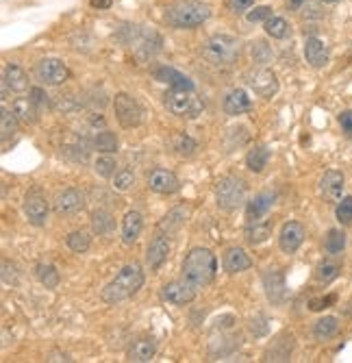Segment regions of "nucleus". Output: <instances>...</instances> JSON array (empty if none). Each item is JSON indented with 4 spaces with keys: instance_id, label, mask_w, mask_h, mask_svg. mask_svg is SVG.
Instances as JSON below:
<instances>
[{
    "instance_id": "12",
    "label": "nucleus",
    "mask_w": 352,
    "mask_h": 363,
    "mask_svg": "<svg viewBox=\"0 0 352 363\" xmlns=\"http://www.w3.org/2000/svg\"><path fill=\"white\" fill-rule=\"evenodd\" d=\"M24 214L33 226H44L48 220V202L40 192H31L24 198Z\"/></svg>"
},
{
    "instance_id": "16",
    "label": "nucleus",
    "mask_w": 352,
    "mask_h": 363,
    "mask_svg": "<svg viewBox=\"0 0 352 363\" xmlns=\"http://www.w3.org/2000/svg\"><path fill=\"white\" fill-rule=\"evenodd\" d=\"M274 200H276V194H272V192H261V194H257L252 200L246 202V220L248 222H259L272 209Z\"/></svg>"
},
{
    "instance_id": "6",
    "label": "nucleus",
    "mask_w": 352,
    "mask_h": 363,
    "mask_svg": "<svg viewBox=\"0 0 352 363\" xmlns=\"http://www.w3.org/2000/svg\"><path fill=\"white\" fill-rule=\"evenodd\" d=\"M163 103L172 115H179V117H198L204 109L202 100L196 98L194 92H187V89H174V87H170L165 92Z\"/></svg>"
},
{
    "instance_id": "8",
    "label": "nucleus",
    "mask_w": 352,
    "mask_h": 363,
    "mask_svg": "<svg viewBox=\"0 0 352 363\" xmlns=\"http://www.w3.org/2000/svg\"><path fill=\"white\" fill-rule=\"evenodd\" d=\"M246 83L259 98H272L278 92V79L268 68H254L246 74Z\"/></svg>"
},
{
    "instance_id": "50",
    "label": "nucleus",
    "mask_w": 352,
    "mask_h": 363,
    "mask_svg": "<svg viewBox=\"0 0 352 363\" xmlns=\"http://www.w3.org/2000/svg\"><path fill=\"white\" fill-rule=\"evenodd\" d=\"M303 3H307V0H289V5H291L293 9H300V7H303Z\"/></svg>"
},
{
    "instance_id": "41",
    "label": "nucleus",
    "mask_w": 352,
    "mask_h": 363,
    "mask_svg": "<svg viewBox=\"0 0 352 363\" xmlns=\"http://www.w3.org/2000/svg\"><path fill=\"white\" fill-rule=\"evenodd\" d=\"M115 159L111 157V155H105V157H98L96 159V163H94V170L100 174V176H105V178H109L113 172H115Z\"/></svg>"
},
{
    "instance_id": "9",
    "label": "nucleus",
    "mask_w": 352,
    "mask_h": 363,
    "mask_svg": "<svg viewBox=\"0 0 352 363\" xmlns=\"http://www.w3.org/2000/svg\"><path fill=\"white\" fill-rule=\"evenodd\" d=\"M35 76L42 85H50V87H57L68 81L70 76V70L68 66L61 62V59H42V62L35 66Z\"/></svg>"
},
{
    "instance_id": "33",
    "label": "nucleus",
    "mask_w": 352,
    "mask_h": 363,
    "mask_svg": "<svg viewBox=\"0 0 352 363\" xmlns=\"http://www.w3.org/2000/svg\"><path fill=\"white\" fill-rule=\"evenodd\" d=\"M324 248H327L329 255L344 253V248H346V233L339 231V229H331L327 233V239H324Z\"/></svg>"
},
{
    "instance_id": "37",
    "label": "nucleus",
    "mask_w": 352,
    "mask_h": 363,
    "mask_svg": "<svg viewBox=\"0 0 352 363\" xmlns=\"http://www.w3.org/2000/svg\"><path fill=\"white\" fill-rule=\"evenodd\" d=\"M339 277V263L335 261H322L317 267H315V279L322 281V283H331Z\"/></svg>"
},
{
    "instance_id": "44",
    "label": "nucleus",
    "mask_w": 352,
    "mask_h": 363,
    "mask_svg": "<svg viewBox=\"0 0 352 363\" xmlns=\"http://www.w3.org/2000/svg\"><path fill=\"white\" fill-rule=\"evenodd\" d=\"M254 5V0H228V9L233 13H244Z\"/></svg>"
},
{
    "instance_id": "14",
    "label": "nucleus",
    "mask_w": 352,
    "mask_h": 363,
    "mask_svg": "<svg viewBox=\"0 0 352 363\" xmlns=\"http://www.w3.org/2000/svg\"><path fill=\"white\" fill-rule=\"evenodd\" d=\"M222 265L228 275H240V272H246L252 267V259L250 255L240 248V246H230L224 250V257H222Z\"/></svg>"
},
{
    "instance_id": "7",
    "label": "nucleus",
    "mask_w": 352,
    "mask_h": 363,
    "mask_svg": "<svg viewBox=\"0 0 352 363\" xmlns=\"http://www.w3.org/2000/svg\"><path fill=\"white\" fill-rule=\"evenodd\" d=\"M113 111H115L117 122H120L124 129H133V127L141 125L143 111H141L139 103L129 94H117L113 98Z\"/></svg>"
},
{
    "instance_id": "19",
    "label": "nucleus",
    "mask_w": 352,
    "mask_h": 363,
    "mask_svg": "<svg viewBox=\"0 0 352 363\" xmlns=\"http://www.w3.org/2000/svg\"><path fill=\"white\" fill-rule=\"evenodd\" d=\"M83 204H85L83 194L78 190L70 188V190H66V192H61V194L57 196L54 211H57L59 216H72V214H76V211L83 209Z\"/></svg>"
},
{
    "instance_id": "45",
    "label": "nucleus",
    "mask_w": 352,
    "mask_h": 363,
    "mask_svg": "<svg viewBox=\"0 0 352 363\" xmlns=\"http://www.w3.org/2000/svg\"><path fill=\"white\" fill-rule=\"evenodd\" d=\"M3 281L9 285H16L18 283V275H16V265H11L9 261H3Z\"/></svg>"
},
{
    "instance_id": "10",
    "label": "nucleus",
    "mask_w": 352,
    "mask_h": 363,
    "mask_svg": "<svg viewBox=\"0 0 352 363\" xmlns=\"http://www.w3.org/2000/svg\"><path fill=\"white\" fill-rule=\"evenodd\" d=\"M196 289L189 281L181 279V281H172L168 285H163L161 289V298L165 302H170V305H176V307H185L189 305V302L196 298Z\"/></svg>"
},
{
    "instance_id": "43",
    "label": "nucleus",
    "mask_w": 352,
    "mask_h": 363,
    "mask_svg": "<svg viewBox=\"0 0 352 363\" xmlns=\"http://www.w3.org/2000/svg\"><path fill=\"white\" fill-rule=\"evenodd\" d=\"M272 18V7L268 5H261V7H254V11L248 13V22L257 24V22H268Z\"/></svg>"
},
{
    "instance_id": "32",
    "label": "nucleus",
    "mask_w": 352,
    "mask_h": 363,
    "mask_svg": "<svg viewBox=\"0 0 352 363\" xmlns=\"http://www.w3.org/2000/svg\"><path fill=\"white\" fill-rule=\"evenodd\" d=\"M66 244H68V248H70L72 253L83 255V253L90 250L92 237H90V233H85V231H74V233H70V235L66 237Z\"/></svg>"
},
{
    "instance_id": "25",
    "label": "nucleus",
    "mask_w": 352,
    "mask_h": 363,
    "mask_svg": "<svg viewBox=\"0 0 352 363\" xmlns=\"http://www.w3.org/2000/svg\"><path fill=\"white\" fill-rule=\"evenodd\" d=\"M189 214H192V207H185V204H183V207H176V209H172L170 214L163 218V222L159 224V229L165 231L168 235L174 233V231H179V229L187 222Z\"/></svg>"
},
{
    "instance_id": "11",
    "label": "nucleus",
    "mask_w": 352,
    "mask_h": 363,
    "mask_svg": "<svg viewBox=\"0 0 352 363\" xmlns=\"http://www.w3.org/2000/svg\"><path fill=\"white\" fill-rule=\"evenodd\" d=\"M307 237V231L300 222H285L278 233V246L285 255H293Z\"/></svg>"
},
{
    "instance_id": "46",
    "label": "nucleus",
    "mask_w": 352,
    "mask_h": 363,
    "mask_svg": "<svg viewBox=\"0 0 352 363\" xmlns=\"http://www.w3.org/2000/svg\"><path fill=\"white\" fill-rule=\"evenodd\" d=\"M31 100L35 103V107L37 109H44L46 105H48V96L44 94V89H31Z\"/></svg>"
},
{
    "instance_id": "23",
    "label": "nucleus",
    "mask_w": 352,
    "mask_h": 363,
    "mask_svg": "<svg viewBox=\"0 0 352 363\" xmlns=\"http://www.w3.org/2000/svg\"><path fill=\"white\" fill-rule=\"evenodd\" d=\"M143 231V218L139 211H129V214L124 216L122 220V241L127 246H133L135 241L139 239Z\"/></svg>"
},
{
    "instance_id": "34",
    "label": "nucleus",
    "mask_w": 352,
    "mask_h": 363,
    "mask_svg": "<svg viewBox=\"0 0 352 363\" xmlns=\"http://www.w3.org/2000/svg\"><path fill=\"white\" fill-rule=\"evenodd\" d=\"M266 33L272 38V40H285L289 35V24L285 18L281 16H272L268 22H266Z\"/></svg>"
},
{
    "instance_id": "29",
    "label": "nucleus",
    "mask_w": 352,
    "mask_h": 363,
    "mask_svg": "<svg viewBox=\"0 0 352 363\" xmlns=\"http://www.w3.org/2000/svg\"><path fill=\"white\" fill-rule=\"evenodd\" d=\"M272 235V229L268 222H248L246 226V241L252 246L257 244H263V241H268V237Z\"/></svg>"
},
{
    "instance_id": "22",
    "label": "nucleus",
    "mask_w": 352,
    "mask_h": 363,
    "mask_svg": "<svg viewBox=\"0 0 352 363\" xmlns=\"http://www.w3.org/2000/svg\"><path fill=\"white\" fill-rule=\"evenodd\" d=\"M305 59L307 64L313 68H324L329 64V48L327 44L317 40V38H309L305 42Z\"/></svg>"
},
{
    "instance_id": "2",
    "label": "nucleus",
    "mask_w": 352,
    "mask_h": 363,
    "mask_svg": "<svg viewBox=\"0 0 352 363\" xmlns=\"http://www.w3.org/2000/svg\"><path fill=\"white\" fill-rule=\"evenodd\" d=\"M143 285V272L139 265H124L120 272L115 275V279L102 289V300L109 305H117V302H124L133 298Z\"/></svg>"
},
{
    "instance_id": "21",
    "label": "nucleus",
    "mask_w": 352,
    "mask_h": 363,
    "mask_svg": "<svg viewBox=\"0 0 352 363\" xmlns=\"http://www.w3.org/2000/svg\"><path fill=\"white\" fill-rule=\"evenodd\" d=\"M155 79L161 81V83H168L174 89H187V92H194V89H196V85H194V81L189 76H185L183 72L174 70V68H168V66L157 68L155 70Z\"/></svg>"
},
{
    "instance_id": "49",
    "label": "nucleus",
    "mask_w": 352,
    "mask_h": 363,
    "mask_svg": "<svg viewBox=\"0 0 352 363\" xmlns=\"http://www.w3.org/2000/svg\"><path fill=\"white\" fill-rule=\"evenodd\" d=\"M92 7H96V9H109L111 7V0H92Z\"/></svg>"
},
{
    "instance_id": "51",
    "label": "nucleus",
    "mask_w": 352,
    "mask_h": 363,
    "mask_svg": "<svg viewBox=\"0 0 352 363\" xmlns=\"http://www.w3.org/2000/svg\"><path fill=\"white\" fill-rule=\"evenodd\" d=\"M322 3H327V5H337V3H341V0H322Z\"/></svg>"
},
{
    "instance_id": "3",
    "label": "nucleus",
    "mask_w": 352,
    "mask_h": 363,
    "mask_svg": "<svg viewBox=\"0 0 352 363\" xmlns=\"http://www.w3.org/2000/svg\"><path fill=\"white\" fill-rule=\"evenodd\" d=\"M211 18V7L202 0H179L165 9V22L172 28H196Z\"/></svg>"
},
{
    "instance_id": "1",
    "label": "nucleus",
    "mask_w": 352,
    "mask_h": 363,
    "mask_svg": "<svg viewBox=\"0 0 352 363\" xmlns=\"http://www.w3.org/2000/svg\"><path fill=\"white\" fill-rule=\"evenodd\" d=\"M216 272H218V259L209 248H192L185 255L183 261V279L189 281L194 287H207L213 283L216 279Z\"/></svg>"
},
{
    "instance_id": "5",
    "label": "nucleus",
    "mask_w": 352,
    "mask_h": 363,
    "mask_svg": "<svg viewBox=\"0 0 352 363\" xmlns=\"http://www.w3.org/2000/svg\"><path fill=\"white\" fill-rule=\"evenodd\" d=\"M246 183L237 176H224L218 180L216 188V202L222 211H235L246 202Z\"/></svg>"
},
{
    "instance_id": "26",
    "label": "nucleus",
    "mask_w": 352,
    "mask_h": 363,
    "mask_svg": "<svg viewBox=\"0 0 352 363\" xmlns=\"http://www.w3.org/2000/svg\"><path fill=\"white\" fill-rule=\"evenodd\" d=\"M157 352V342L155 340H137L131 348H129V359L135 363H148Z\"/></svg>"
},
{
    "instance_id": "24",
    "label": "nucleus",
    "mask_w": 352,
    "mask_h": 363,
    "mask_svg": "<svg viewBox=\"0 0 352 363\" xmlns=\"http://www.w3.org/2000/svg\"><path fill=\"white\" fill-rule=\"evenodd\" d=\"M3 81H5V87H9L11 92L22 94V92H26V89H28V76H26V72H24L20 66H16V64H7V66H5Z\"/></svg>"
},
{
    "instance_id": "27",
    "label": "nucleus",
    "mask_w": 352,
    "mask_h": 363,
    "mask_svg": "<svg viewBox=\"0 0 352 363\" xmlns=\"http://www.w3.org/2000/svg\"><path fill=\"white\" fill-rule=\"evenodd\" d=\"M337 330H339V320L333 318V316H324V318H319L313 326V338L319 340V342H327L331 338L337 335Z\"/></svg>"
},
{
    "instance_id": "42",
    "label": "nucleus",
    "mask_w": 352,
    "mask_h": 363,
    "mask_svg": "<svg viewBox=\"0 0 352 363\" xmlns=\"http://www.w3.org/2000/svg\"><path fill=\"white\" fill-rule=\"evenodd\" d=\"M174 150L183 157H189V155H194V150H196V142L192 137H187V135H181L174 144Z\"/></svg>"
},
{
    "instance_id": "13",
    "label": "nucleus",
    "mask_w": 352,
    "mask_h": 363,
    "mask_svg": "<svg viewBox=\"0 0 352 363\" xmlns=\"http://www.w3.org/2000/svg\"><path fill=\"white\" fill-rule=\"evenodd\" d=\"M148 188L157 194H176L181 190V183L174 172L157 168L148 174Z\"/></svg>"
},
{
    "instance_id": "15",
    "label": "nucleus",
    "mask_w": 352,
    "mask_h": 363,
    "mask_svg": "<svg viewBox=\"0 0 352 363\" xmlns=\"http://www.w3.org/2000/svg\"><path fill=\"white\" fill-rule=\"evenodd\" d=\"M263 287H266V296L272 305H281L285 300V277L281 270H268L266 275H263Z\"/></svg>"
},
{
    "instance_id": "31",
    "label": "nucleus",
    "mask_w": 352,
    "mask_h": 363,
    "mask_svg": "<svg viewBox=\"0 0 352 363\" xmlns=\"http://www.w3.org/2000/svg\"><path fill=\"white\" fill-rule=\"evenodd\" d=\"M35 275H37L40 283H42L46 289H54V287L59 285V281H61V277H59L57 267L50 265V263H40V265L35 267Z\"/></svg>"
},
{
    "instance_id": "36",
    "label": "nucleus",
    "mask_w": 352,
    "mask_h": 363,
    "mask_svg": "<svg viewBox=\"0 0 352 363\" xmlns=\"http://www.w3.org/2000/svg\"><path fill=\"white\" fill-rule=\"evenodd\" d=\"M13 111L20 120H24V122H35V115H37V107L31 98H18L16 105H13Z\"/></svg>"
},
{
    "instance_id": "20",
    "label": "nucleus",
    "mask_w": 352,
    "mask_h": 363,
    "mask_svg": "<svg viewBox=\"0 0 352 363\" xmlns=\"http://www.w3.org/2000/svg\"><path fill=\"white\" fill-rule=\"evenodd\" d=\"M222 109L226 115H242L252 109V98L248 96L246 89H233V92L226 94Z\"/></svg>"
},
{
    "instance_id": "40",
    "label": "nucleus",
    "mask_w": 352,
    "mask_h": 363,
    "mask_svg": "<svg viewBox=\"0 0 352 363\" xmlns=\"http://www.w3.org/2000/svg\"><path fill=\"white\" fill-rule=\"evenodd\" d=\"M335 218L341 224H352V196H346L339 200V204L335 209Z\"/></svg>"
},
{
    "instance_id": "18",
    "label": "nucleus",
    "mask_w": 352,
    "mask_h": 363,
    "mask_svg": "<svg viewBox=\"0 0 352 363\" xmlns=\"http://www.w3.org/2000/svg\"><path fill=\"white\" fill-rule=\"evenodd\" d=\"M319 192L324 196L329 202H337L341 200V194H344V174L337 172V170H329L324 172L319 180Z\"/></svg>"
},
{
    "instance_id": "17",
    "label": "nucleus",
    "mask_w": 352,
    "mask_h": 363,
    "mask_svg": "<svg viewBox=\"0 0 352 363\" xmlns=\"http://www.w3.org/2000/svg\"><path fill=\"white\" fill-rule=\"evenodd\" d=\"M168 253H170V241H168V235L163 233H157L151 244H148V250H146V263L151 265V270H159L161 263L168 259Z\"/></svg>"
},
{
    "instance_id": "35",
    "label": "nucleus",
    "mask_w": 352,
    "mask_h": 363,
    "mask_svg": "<svg viewBox=\"0 0 352 363\" xmlns=\"http://www.w3.org/2000/svg\"><path fill=\"white\" fill-rule=\"evenodd\" d=\"M94 148L102 155H113L117 150V137L111 131H100L94 139Z\"/></svg>"
},
{
    "instance_id": "39",
    "label": "nucleus",
    "mask_w": 352,
    "mask_h": 363,
    "mask_svg": "<svg viewBox=\"0 0 352 363\" xmlns=\"http://www.w3.org/2000/svg\"><path fill=\"white\" fill-rule=\"evenodd\" d=\"M133 183H135V174H133V170L124 168V170H120V172H115L113 188H115L117 192H127V190H131Z\"/></svg>"
},
{
    "instance_id": "38",
    "label": "nucleus",
    "mask_w": 352,
    "mask_h": 363,
    "mask_svg": "<svg viewBox=\"0 0 352 363\" xmlns=\"http://www.w3.org/2000/svg\"><path fill=\"white\" fill-rule=\"evenodd\" d=\"M0 131H3V139L11 137L18 131V115L13 109L9 111L3 107V115H0Z\"/></svg>"
},
{
    "instance_id": "48",
    "label": "nucleus",
    "mask_w": 352,
    "mask_h": 363,
    "mask_svg": "<svg viewBox=\"0 0 352 363\" xmlns=\"http://www.w3.org/2000/svg\"><path fill=\"white\" fill-rule=\"evenodd\" d=\"M335 300V296H327V298H317V300H311L309 309L311 311H319V309H327V305H331V302Z\"/></svg>"
},
{
    "instance_id": "4",
    "label": "nucleus",
    "mask_w": 352,
    "mask_h": 363,
    "mask_svg": "<svg viewBox=\"0 0 352 363\" xmlns=\"http://www.w3.org/2000/svg\"><path fill=\"white\" fill-rule=\"evenodd\" d=\"M202 57L216 66H228L240 57V42L226 33L213 35L202 44Z\"/></svg>"
},
{
    "instance_id": "28",
    "label": "nucleus",
    "mask_w": 352,
    "mask_h": 363,
    "mask_svg": "<svg viewBox=\"0 0 352 363\" xmlns=\"http://www.w3.org/2000/svg\"><path fill=\"white\" fill-rule=\"evenodd\" d=\"M268 161H270V150H268L266 146H254V148L250 150V153H248V157H246V166H248V170L254 172V174H259V172L266 170Z\"/></svg>"
},
{
    "instance_id": "30",
    "label": "nucleus",
    "mask_w": 352,
    "mask_h": 363,
    "mask_svg": "<svg viewBox=\"0 0 352 363\" xmlns=\"http://www.w3.org/2000/svg\"><path fill=\"white\" fill-rule=\"evenodd\" d=\"M113 229H115V220H113V216L109 214V211H105V209L94 211V214H92V231L96 235H111Z\"/></svg>"
},
{
    "instance_id": "47",
    "label": "nucleus",
    "mask_w": 352,
    "mask_h": 363,
    "mask_svg": "<svg viewBox=\"0 0 352 363\" xmlns=\"http://www.w3.org/2000/svg\"><path fill=\"white\" fill-rule=\"evenodd\" d=\"M339 125H341L344 133L352 135V111H341L339 113Z\"/></svg>"
}]
</instances>
